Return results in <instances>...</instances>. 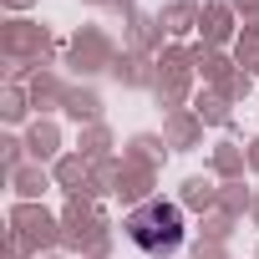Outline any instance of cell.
<instances>
[{
	"mask_svg": "<svg viewBox=\"0 0 259 259\" xmlns=\"http://www.w3.org/2000/svg\"><path fill=\"white\" fill-rule=\"evenodd\" d=\"M127 234H133V244L143 254H168V249L183 244V213L173 203L153 198V203H143L133 219H127Z\"/></svg>",
	"mask_w": 259,
	"mask_h": 259,
	"instance_id": "obj_1",
	"label": "cell"
}]
</instances>
